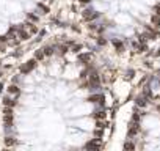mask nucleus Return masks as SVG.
I'll return each instance as SVG.
<instances>
[{"label":"nucleus","mask_w":160,"mask_h":151,"mask_svg":"<svg viewBox=\"0 0 160 151\" xmlns=\"http://www.w3.org/2000/svg\"><path fill=\"white\" fill-rule=\"evenodd\" d=\"M80 3H83V5H87V3H90V0H80Z\"/></svg>","instance_id":"nucleus-7"},{"label":"nucleus","mask_w":160,"mask_h":151,"mask_svg":"<svg viewBox=\"0 0 160 151\" xmlns=\"http://www.w3.org/2000/svg\"><path fill=\"white\" fill-rule=\"evenodd\" d=\"M155 10H157V14H158V16H160V3H158V5H157V7H155Z\"/></svg>","instance_id":"nucleus-6"},{"label":"nucleus","mask_w":160,"mask_h":151,"mask_svg":"<svg viewBox=\"0 0 160 151\" xmlns=\"http://www.w3.org/2000/svg\"><path fill=\"white\" fill-rule=\"evenodd\" d=\"M8 95H11V96H19V95H21V88H19L18 85H11V87L8 88Z\"/></svg>","instance_id":"nucleus-2"},{"label":"nucleus","mask_w":160,"mask_h":151,"mask_svg":"<svg viewBox=\"0 0 160 151\" xmlns=\"http://www.w3.org/2000/svg\"><path fill=\"white\" fill-rule=\"evenodd\" d=\"M113 46H115V49H118V52H121L124 49V43L121 39H113Z\"/></svg>","instance_id":"nucleus-4"},{"label":"nucleus","mask_w":160,"mask_h":151,"mask_svg":"<svg viewBox=\"0 0 160 151\" xmlns=\"http://www.w3.org/2000/svg\"><path fill=\"white\" fill-rule=\"evenodd\" d=\"M46 57V54H44V50L41 49V50H38L36 54H35V60H42Z\"/></svg>","instance_id":"nucleus-5"},{"label":"nucleus","mask_w":160,"mask_h":151,"mask_svg":"<svg viewBox=\"0 0 160 151\" xmlns=\"http://www.w3.org/2000/svg\"><path fill=\"white\" fill-rule=\"evenodd\" d=\"M3 104H5L7 107H14V106L18 104V101H16L14 98H10V96H7V98L3 99Z\"/></svg>","instance_id":"nucleus-3"},{"label":"nucleus","mask_w":160,"mask_h":151,"mask_svg":"<svg viewBox=\"0 0 160 151\" xmlns=\"http://www.w3.org/2000/svg\"><path fill=\"white\" fill-rule=\"evenodd\" d=\"M35 66H36V60H30V61H27L24 66H21V72H22V74H27V72H30Z\"/></svg>","instance_id":"nucleus-1"}]
</instances>
